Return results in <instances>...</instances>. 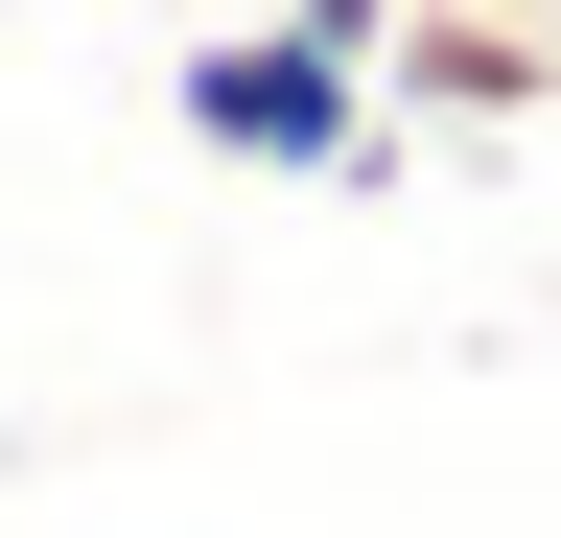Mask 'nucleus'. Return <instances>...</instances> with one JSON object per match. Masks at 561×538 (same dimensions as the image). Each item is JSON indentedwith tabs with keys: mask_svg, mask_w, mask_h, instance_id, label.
I'll return each mask as SVG.
<instances>
[{
	"mask_svg": "<svg viewBox=\"0 0 561 538\" xmlns=\"http://www.w3.org/2000/svg\"><path fill=\"white\" fill-rule=\"evenodd\" d=\"M164 117H187L210 164H257V187H398V164H421V141H398V94L351 71V47H305L280 0L164 47Z\"/></svg>",
	"mask_w": 561,
	"mask_h": 538,
	"instance_id": "nucleus-1",
	"label": "nucleus"
},
{
	"mask_svg": "<svg viewBox=\"0 0 561 538\" xmlns=\"http://www.w3.org/2000/svg\"><path fill=\"white\" fill-rule=\"evenodd\" d=\"M375 94H398V141H491V117L561 94V0H398Z\"/></svg>",
	"mask_w": 561,
	"mask_h": 538,
	"instance_id": "nucleus-2",
	"label": "nucleus"
},
{
	"mask_svg": "<svg viewBox=\"0 0 561 538\" xmlns=\"http://www.w3.org/2000/svg\"><path fill=\"white\" fill-rule=\"evenodd\" d=\"M280 24H305V47H351V71H375V47H398V0H280Z\"/></svg>",
	"mask_w": 561,
	"mask_h": 538,
	"instance_id": "nucleus-3",
	"label": "nucleus"
}]
</instances>
